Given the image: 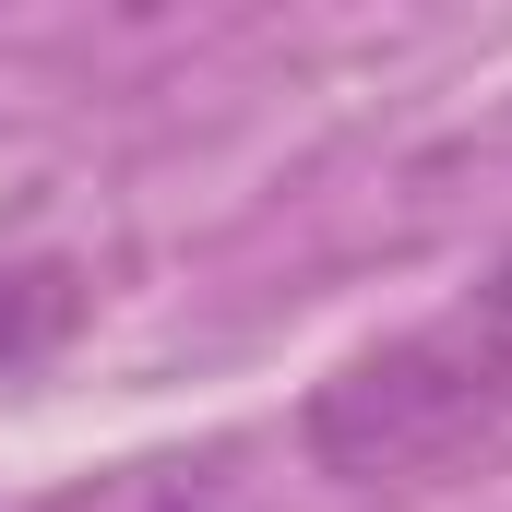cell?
I'll list each match as a JSON object with an SVG mask.
<instances>
[{"label":"cell","mask_w":512,"mask_h":512,"mask_svg":"<svg viewBox=\"0 0 512 512\" xmlns=\"http://www.w3.org/2000/svg\"><path fill=\"white\" fill-rule=\"evenodd\" d=\"M501 393H512V334L465 298L453 322L393 334V346L346 358L334 382L310 393V453H322L334 477H405V465L453 453Z\"/></svg>","instance_id":"6da1fadb"},{"label":"cell","mask_w":512,"mask_h":512,"mask_svg":"<svg viewBox=\"0 0 512 512\" xmlns=\"http://www.w3.org/2000/svg\"><path fill=\"white\" fill-rule=\"evenodd\" d=\"M84 322V274L72 262H0V382L48 370Z\"/></svg>","instance_id":"7a4b0ae2"},{"label":"cell","mask_w":512,"mask_h":512,"mask_svg":"<svg viewBox=\"0 0 512 512\" xmlns=\"http://www.w3.org/2000/svg\"><path fill=\"white\" fill-rule=\"evenodd\" d=\"M477 310H489V322H501V334H512V262H501V274H489V286H477Z\"/></svg>","instance_id":"3957f363"}]
</instances>
